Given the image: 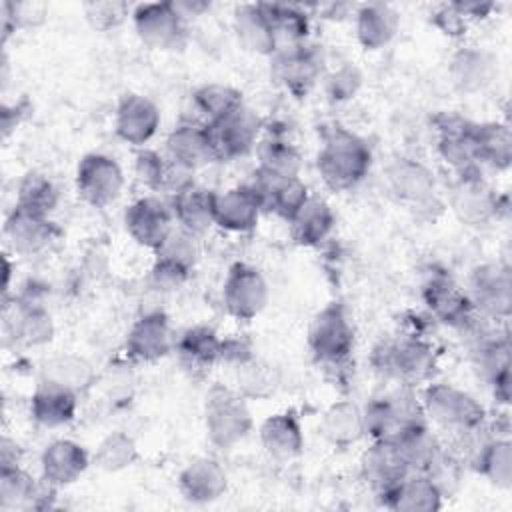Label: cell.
I'll list each match as a JSON object with an SVG mask.
<instances>
[{
    "instance_id": "f907efd6",
    "label": "cell",
    "mask_w": 512,
    "mask_h": 512,
    "mask_svg": "<svg viewBox=\"0 0 512 512\" xmlns=\"http://www.w3.org/2000/svg\"><path fill=\"white\" fill-rule=\"evenodd\" d=\"M154 254L160 260H166V262H172V264L192 270L198 260L196 236L174 226V230L168 234V238L162 242V246L158 250H154Z\"/></svg>"
},
{
    "instance_id": "d6a6232c",
    "label": "cell",
    "mask_w": 512,
    "mask_h": 512,
    "mask_svg": "<svg viewBox=\"0 0 512 512\" xmlns=\"http://www.w3.org/2000/svg\"><path fill=\"white\" fill-rule=\"evenodd\" d=\"M260 444L274 460H292L304 448V434L298 416L292 410L268 416L258 430Z\"/></svg>"
},
{
    "instance_id": "5b68a950",
    "label": "cell",
    "mask_w": 512,
    "mask_h": 512,
    "mask_svg": "<svg viewBox=\"0 0 512 512\" xmlns=\"http://www.w3.org/2000/svg\"><path fill=\"white\" fill-rule=\"evenodd\" d=\"M428 420L450 432L486 424L484 406L466 390L448 382H428L420 396Z\"/></svg>"
},
{
    "instance_id": "603a6c76",
    "label": "cell",
    "mask_w": 512,
    "mask_h": 512,
    "mask_svg": "<svg viewBox=\"0 0 512 512\" xmlns=\"http://www.w3.org/2000/svg\"><path fill=\"white\" fill-rule=\"evenodd\" d=\"M252 190L258 194L262 210L274 212L282 220H290L302 204L310 198L308 186L300 176L292 178H278L272 174H266L262 170H254L252 182H248Z\"/></svg>"
},
{
    "instance_id": "f546056e",
    "label": "cell",
    "mask_w": 512,
    "mask_h": 512,
    "mask_svg": "<svg viewBox=\"0 0 512 512\" xmlns=\"http://www.w3.org/2000/svg\"><path fill=\"white\" fill-rule=\"evenodd\" d=\"M212 200H214V190H208L196 182H190L188 186L172 194L168 204L172 208L176 226L196 238L208 232V228L214 226Z\"/></svg>"
},
{
    "instance_id": "f5cc1de1",
    "label": "cell",
    "mask_w": 512,
    "mask_h": 512,
    "mask_svg": "<svg viewBox=\"0 0 512 512\" xmlns=\"http://www.w3.org/2000/svg\"><path fill=\"white\" fill-rule=\"evenodd\" d=\"M126 2H86L84 14L92 28L96 30H110L116 28L128 16Z\"/></svg>"
},
{
    "instance_id": "8fae6325",
    "label": "cell",
    "mask_w": 512,
    "mask_h": 512,
    "mask_svg": "<svg viewBox=\"0 0 512 512\" xmlns=\"http://www.w3.org/2000/svg\"><path fill=\"white\" fill-rule=\"evenodd\" d=\"M76 192L92 208L114 204L124 188V172L120 164L102 152L84 154L76 166Z\"/></svg>"
},
{
    "instance_id": "52a82bcc",
    "label": "cell",
    "mask_w": 512,
    "mask_h": 512,
    "mask_svg": "<svg viewBox=\"0 0 512 512\" xmlns=\"http://www.w3.org/2000/svg\"><path fill=\"white\" fill-rule=\"evenodd\" d=\"M432 124L438 134V156L448 168L454 170L456 178H482V164L478 160L474 140L476 122H470L458 114L438 112L432 118Z\"/></svg>"
},
{
    "instance_id": "9c48e42d",
    "label": "cell",
    "mask_w": 512,
    "mask_h": 512,
    "mask_svg": "<svg viewBox=\"0 0 512 512\" xmlns=\"http://www.w3.org/2000/svg\"><path fill=\"white\" fill-rule=\"evenodd\" d=\"M138 38L154 50H182L188 40V20L174 2H144L132 10Z\"/></svg>"
},
{
    "instance_id": "44dd1931",
    "label": "cell",
    "mask_w": 512,
    "mask_h": 512,
    "mask_svg": "<svg viewBox=\"0 0 512 512\" xmlns=\"http://www.w3.org/2000/svg\"><path fill=\"white\" fill-rule=\"evenodd\" d=\"M4 332L18 344L42 346L52 340L54 322L42 302L14 296L12 304H4Z\"/></svg>"
},
{
    "instance_id": "7dc6e473",
    "label": "cell",
    "mask_w": 512,
    "mask_h": 512,
    "mask_svg": "<svg viewBox=\"0 0 512 512\" xmlns=\"http://www.w3.org/2000/svg\"><path fill=\"white\" fill-rule=\"evenodd\" d=\"M396 446H398L408 470L422 472V474H426L430 470V466L436 462V458L444 450V446L438 442V438L430 432V426L410 432L400 442H396Z\"/></svg>"
},
{
    "instance_id": "6da1fadb",
    "label": "cell",
    "mask_w": 512,
    "mask_h": 512,
    "mask_svg": "<svg viewBox=\"0 0 512 512\" xmlns=\"http://www.w3.org/2000/svg\"><path fill=\"white\" fill-rule=\"evenodd\" d=\"M372 150L368 142L344 126H330L322 132V146L316 168L322 182L334 192L358 186L370 172Z\"/></svg>"
},
{
    "instance_id": "91938a15",
    "label": "cell",
    "mask_w": 512,
    "mask_h": 512,
    "mask_svg": "<svg viewBox=\"0 0 512 512\" xmlns=\"http://www.w3.org/2000/svg\"><path fill=\"white\" fill-rule=\"evenodd\" d=\"M16 466H20V446L4 436L0 442V470Z\"/></svg>"
},
{
    "instance_id": "94428289",
    "label": "cell",
    "mask_w": 512,
    "mask_h": 512,
    "mask_svg": "<svg viewBox=\"0 0 512 512\" xmlns=\"http://www.w3.org/2000/svg\"><path fill=\"white\" fill-rule=\"evenodd\" d=\"M488 386L492 388L496 402H500L504 406L510 402V370H504L502 374H498Z\"/></svg>"
},
{
    "instance_id": "d4e9b609",
    "label": "cell",
    "mask_w": 512,
    "mask_h": 512,
    "mask_svg": "<svg viewBox=\"0 0 512 512\" xmlns=\"http://www.w3.org/2000/svg\"><path fill=\"white\" fill-rule=\"evenodd\" d=\"M228 474L224 466L210 456L190 460L178 474V490L192 504H208L224 496Z\"/></svg>"
},
{
    "instance_id": "ffe728a7",
    "label": "cell",
    "mask_w": 512,
    "mask_h": 512,
    "mask_svg": "<svg viewBox=\"0 0 512 512\" xmlns=\"http://www.w3.org/2000/svg\"><path fill=\"white\" fill-rule=\"evenodd\" d=\"M262 212L264 210H262L260 198L250 184H240V186L214 192V200H212L214 226L222 230L250 232L256 228Z\"/></svg>"
},
{
    "instance_id": "e0dca14e",
    "label": "cell",
    "mask_w": 512,
    "mask_h": 512,
    "mask_svg": "<svg viewBox=\"0 0 512 512\" xmlns=\"http://www.w3.org/2000/svg\"><path fill=\"white\" fill-rule=\"evenodd\" d=\"M162 122L158 106L144 94L128 92L120 98L114 112L116 136L130 144L144 148L158 132Z\"/></svg>"
},
{
    "instance_id": "ba28073f",
    "label": "cell",
    "mask_w": 512,
    "mask_h": 512,
    "mask_svg": "<svg viewBox=\"0 0 512 512\" xmlns=\"http://www.w3.org/2000/svg\"><path fill=\"white\" fill-rule=\"evenodd\" d=\"M308 348L312 356L326 364L346 362L354 350V328L340 302L326 304L310 322Z\"/></svg>"
},
{
    "instance_id": "7c38bea8",
    "label": "cell",
    "mask_w": 512,
    "mask_h": 512,
    "mask_svg": "<svg viewBox=\"0 0 512 512\" xmlns=\"http://www.w3.org/2000/svg\"><path fill=\"white\" fill-rule=\"evenodd\" d=\"M270 290L264 274L246 262L230 266L222 284V304L226 312L242 322L256 318L268 304Z\"/></svg>"
},
{
    "instance_id": "1f68e13d",
    "label": "cell",
    "mask_w": 512,
    "mask_h": 512,
    "mask_svg": "<svg viewBox=\"0 0 512 512\" xmlns=\"http://www.w3.org/2000/svg\"><path fill=\"white\" fill-rule=\"evenodd\" d=\"M408 472L398 446L390 442H372L360 458V474L376 496L394 486Z\"/></svg>"
},
{
    "instance_id": "ab89813d",
    "label": "cell",
    "mask_w": 512,
    "mask_h": 512,
    "mask_svg": "<svg viewBox=\"0 0 512 512\" xmlns=\"http://www.w3.org/2000/svg\"><path fill=\"white\" fill-rule=\"evenodd\" d=\"M476 152L482 166L508 170L512 164V132L506 122H476L474 128Z\"/></svg>"
},
{
    "instance_id": "f35d334b",
    "label": "cell",
    "mask_w": 512,
    "mask_h": 512,
    "mask_svg": "<svg viewBox=\"0 0 512 512\" xmlns=\"http://www.w3.org/2000/svg\"><path fill=\"white\" fill-rule=\"evenodd\" d=\"M320 430L324 438L336 448L356 444L364 436L362 408L350 400H338L330 404L322 416Z\"/></svg>"
},
{
    "instance_id": "74e56055",
    "label": "cell",
    "mask_w": 512,
    "mask_h": 512,
    "mask_svg": "<svg viewBox=\"0 0 512 512\" xmlns=\"http://www.w3.org/2000/svg\"><path fill=\"white\" fill-rule=\"evenodd\" d=\"M336 216L332 206L318 196H312L302 204V208L288 220L290 236L298 246H318L334 230Z\"/></svg>"
},
{
    "instance_id": "6f0895ef",
    "label": "cell",
    "mask_w": 512,
    "mask_h": 512,
    "mask_svg": "<svg viewBox=\"0 0 512 512\" xmlns=\"http://www.w3.org/2000/svg\"><path fill=\"white\" fill-rule=\"evenodd\" d=\"M254 356V348L250 344V340L246 338H222V350H220V362L230 364L234 368H242L248 362H252Z\"/></svg>"
},
{
    "instance_id": "b9f144b4",
    "label": "cell",
    "mask_w": 512,
    "mask_h": 512,
    "mask_svg": "<svg viewBox=\"0 0 512 512\" xmlns=\"http://www.w3.org/2000/svg\"><path fill=\"white\" fill-rule=\"evenodd\" d=\"M262 6L274 30L276 50L308 40L310 14L306 12L304 6L280 4V2H262Z\"/></svg>"
},
{
    "instance_id": "d590c367",
    "label": "cell",
    "mask_w": 512,
    "mask_h": 512,
    "mask_svg": "<svg viewBox=\"0 0 512 512\" xmlns=\"http://www.w3.org/2000/svg\"><path fill=\"white\" fill-rule=\"evenodd\" d=\"M174 350L182 366L194 374H202L220 362L222 338L214 328L206 324H196L186 328L174 342Z\"/></svg>"
},
{
    "instance_id": "e575fe53",
    "label": "cell",
    "mask_w": 512,
    "mask_h": 512,
    "mask_svg": "<svg viewBox=\"0 0 512 512\" xmlns=\"http://www.w3.org/2000/svg\"><path fill=\"white\" fill-rule=\"evenodd\" d=\"M448 74L454 88L464 94H474L484 90L492 82L496 74V60L490 52L482 48L466 46L454 52V56L450 58Z\"/></svg>"
},
{
    "instance_id": "3957f363",
    "label": "cell",
    "mask_w": 512,
    "mask_h": 512,
    "mask_svg": "<svg viewBox=\"0 0 512 512\" xmlns=\"http://www.w3.org/2000/svg\"><path fill=\"white\" fill-rule=\"evenodd\" d=\"M370 364L376 374L402 386L428 384L436 372V352L420 336H396L372 348Z\"/></svg>"
},
{
    "instance_id": "8992f818",
    "label": "cell",
    "mask_w": 512,
    "mask_h": 512,
    "mask_svg": "<svg viewBox=\"0 0 512 512\" xmlns=\"http://www.w3.org/2000/svg\"><path fill=\"white\" fill-rule=\"evenodd\" d=\"M324 64L322 46L306 40L278 48L270 56V74L294 98H306L324 76Z\"/></svg>"
},
{
    "instance_id": "f1b7e54d",
    "label": "cell",
    "mask_w": 512,
    "mask_h": 512,
    "mask_svg": "<svg viewBox=\"0 0 512 512\" xmlns=\"http://www.w3.org/2000/svg\"><path fill=\"white\" fill-rule=\"evenodd\" d=\"M78 392L50 380H40L30 398V416L44 428H60L76 418Z\"/></svg>"
},
{
    "instance_id": "11a10c76",
    "label": "cell",
    "mask_w": 512,
    "mask_h": 512,
    "mask_svg": "<svg viewBox=\"0 0 512 512\" xmlns=\"http://www.w3.org/2000/svg\"><path fill=\"white\" fill-rule=\"evenodd\" d=\"M190 272L192 270L182 268L178 264L154 258V264H152V270H150V278H152V284L156 288H160V290H174V288L182 286L188 280Z\"/></svg>"
},
{
    "instance_id": "2e32d148",
    "label": "cell",
    "mask_w": 512,
    "mask_h": 512,
    "mask_svg": "<svg viewBox=\"0 0 512 512\" xmlns=\"http://www.w3.org/2000/svg\"><path fill=\"white\" fill-rule=\"evenodd\" d=\"M174 342L176 340L172 338L168 316L160 310H152L140 314L132 322L126 334L124 350L130 360L150 364L168 356L174 348Z\"/></svg>"
},
{
    "instance_id": "9f6ffc18",
    "label": "cell",
    "mask_w": 512,
    "mask_h": 512,
    "mask_svg": "<svg viewBox=\"0 0 512 512\" xmlns=\"http://www.w3.org/2000/svg\"><path fill=\"white\" fill-rule=\"evenodd\" d=\"M430 22L446 36L450 38H460L466 34V28H468V22L466 18L460 16V12L450 4H442V6H436L430 14Z\"/></svg>"
},
{
    "instance_id": "db71d44e",
    "label": "cell",
    "mask_w": 512,
    "mask_h": 512,
    "mask_svg": "<svg viewBox=\"0 0 512 512\" xmlns=\"http://www.w3.org/2000/svg\"><path fill=\"white\" fill-rule=\"evenodd\" d=\"M240 370V388L238 392L246 398V396H266L274 390V380L272 374L268 372V366H260L256 362V358L252 362H248L246 366L238 368Z\"/></svg>"
},
{
    "instance_id": "8d00e7d4",
    "label": "cell",
    "mask_w": 512,
    "mask_h": 512,
    "mask_svg": "<svg viewBox=\"0 0 512 512\" xmlns=\"http://www.w3.org/2000/svg\"><path fill=\"white\" fill-rule=\"evenodd\" d=\"M400 26V16L390 4L372 2L356 10V40L366 50H380L392 42Z\"/></svg>"
},
{
    "instance_id": "f6af8a7d",
    "label": "cell",
    "mask_w": 512,
    "mask_h": 512,
    "mask_svg": "<svg viewBox=\"0 0 512 512\" xmlns=\"http://www.w3.org/2000/svg\"><path fill=\"white\" fill-rule=\"evenodd\" d=\"M42 380L56 382L74 392H84L94 382L90 362L78 354H56L42 364Z\"/></svg>"
},
{
    "instance_id": "cb8c5ba5",
    "label": "cell",
    "mask_w": 512,
    "mask_h": 512,
    "mask_svg": "<svg viewBox=\"0 0 512 512\" xmlns=\"http://www.w3.org/2000/svg\"><path fill=\"white\" fill-rule=\"evenodd\" d=\"M58 236V228L50 216L32 214L14 206L4 222V238L8 248L20 256L44 252Z\"/></svg>"
},
{
    "instance_id": "4316f807",
    "label": "cell",
    "mask_w": 512,
    "mask_h": 512,
    "mask_svg": "<svg viewBox=\"0 0 512 512\" xmlns=\"http://www.w3.org/2000/svg\"><path fill=\"white\" fill-rule=\"evenodd\" d=\"M192 174L194 172L176 164L164 152L150 148H140L136 152L134 176L144 188L152 192H166L172 196L190 182H194Z\"/></svg>"
},
{
    "instance_id": "680465c9",
    "label": "cell",
    "mask_w": 512,
    "mask_h": 512,
    "mask_svg": "<svg viewBox=\"0 0 512 512\" xmlns=\"http://www.w3.org/2000/svg\"><path fill=\"white\" fill-rule=\"evenodd\" d=\"M452 6L460 12L462 18H466V22L470 20H484L492 14V10L496 8L492 2H478V0H468V2H452Z\"/></svg>"
},
{
    "instance_id": "ee69618b",
    "label": "cell",
    "mask_w": 512,
    "mask_h": 512,
    "mask_svg": "<svg viewBox=\"0 0 512 512\" xmlns=\"http://www.w3.org/2000/svg\"><path fill=\"white\" fill-rule=\"evenodd\" d=\"M472 470L484 476L496 488L512 486V442L508 436L494 434L478 454Z\"/></svg>"
},
{
    "instance_id": "bcb514c9",
    "label": "cell",
    "mask_w": 512,
    "mask_h": 512,
    "mask_svg": "<svg viewBox=\"0 0 512 512\" xmlns=\"http://www.w3.org/2000/svg\"><path fill=\"white\" fill-rule=\"evenodd\" d=\"M60 194L56 184L42 172H28L16 188V208L50 216L58 206Z\"/></svg>"
},
{
    "instance_id": "30bf717a",
    "label": "cell",
    "mask_w": 512,
    "mask_h": 512,
    "mask_svg": "<svg viewBox=\"0 0 512 512\" xmlns=\"http://www.w3.org/2000/svg\"><path fill=\"white\" fill-rule=\"evenodd\" d=\"M468 298L476 314L500 322L508 320L512 310V274L502 262H486L472 270Z\"/></svg>"
},
{
    "instance_id": "5bb4252c",
    "label": "cell",
    "mask_w": 512,
    "mask_h": 512,
    "mask_svg": "<svg viewBox=\"0 0 512 512\" xmlns=\"http://www.w3.org/2000/svg\"><path fill=\"white\" fill-rule=\"evenodd\" d=\"M124 224L130 238L148 250H158L176 226L170 204L152 194L134 200L126 208Z\"/></svg>"
},
{
    "instance_id": "277c9868",
    "label": "cell",
    "mask_w": 512,
    "mask_h": 512,
    "mask_svg": "<svg viewBox=\"0 0 512 512\" xmlns=\"http://www.w3.org/2000/svg\"><path fill=\"white\" fill-rule=\"evenodd\" d=\"M252 412L246 398L228 386L214 384L204 400V428L208 440L222 450L242 442L252 430Z\"/></svg>"
},
{
    "instance_id": "816d5d0a",
    "label": "cell",
    "mask_w": 512,
    "mask_h": 512,
    "mask_svg": "<svg viewBox=\"0 0 512 512\" xmlns=\"http://www.w3.org/2000/svg\"><path fill=\"white\" fill-rule=\"evenodd\" d=\"M360 86H362V72L350 62H344L334 72L324 76L326 94L334 102H344L354 98Z\"/></svg>"
},
{
    "instance_id": "d6986e66",
    "label": "cell",
    "mask_w": 512,
    "mask_h": 512,
    "mask_svg": "<svg viewBox=\"0 0 512 512\" xmlns=\"http://www.w3.org/2000/svg\"><path fill=\"white\" fill-rule=\"evenodd\" d=\"M422 298L430 314L446 326L462 330L476 316V310L468 298V292L462 290L446 274L430 276L422 288Z\"/></svg>"
},
{
    "instance_id": "60d3db41",
    "label": "cell",
    "mask_w": 512,
    "mask_h": 512,
    "mask_svg": "<svg viewBox=\"0 0 512 512\" xmlns=\"http://www.w3.org/2000/svg\"><path fill=\"white\" fill-rule=\"evenodd\" d=\"M300 168L302 154L284 134H268L258 142V170L278 178H292L300 176Z\"/></svg>"
},
{
    "instance_id": "484cf974",
    "label": "cell",
    "mask_w": 512,
    "mask_h": 512,
    "mask_svg": "<svg viewBox=\"0 0 512 512\" xmlns=\"http://www.w3.org/2000/svg\"><path fill=\"white\" fill-rule=\"evenodd\" d=\"M378 496L394 512H434L442 506L444 498L434 480L422 472H408Z\"/></svg>"
},
{
    "instance_id": "681fc988",
    "label": "cell",
    "mask_w": 512,
    "mask_h": 512,
    "mask_svg": "<svg viewBox=\"0 0 512 512\" xmlns=\"http://www.w3.org/2000/svg\"><path fill=\"white\" fill-rule=\"evenodd\" d=\"M46 4L42 2H2L0 16H2V40L6 42L8 36L16 30L36 28L46 18Z\"/></svg>"
},
{
    "instance_id": "ac0fdd59",
    "label": "cell",
    "mask_w": 512,
    "mask_h": 512,
    "mask_svg": "<svg viewBox=\"0 0 512 512\" xmlns=\"http://www.w3.org/2000/svg\"><path fill=\"white\" fill-rule=\"evenodd\" d=\"M384 180L390 194L412 208H422L436 196V178L432 170L408 156L394 158L386 166Z\"/></svg>"
},
{
    "instance_id": "9a60e30c",
    "label": "cell",
    "mask_w": 512,
    "mask_h": 512,
    "mask_svg": "<svg viewBox=\"0 0 512 512\" xmlns=\"http://www.w3.org/2000/svg\"><path fill=\"white\" fill-rule=\"evenodd\" d=\"M164 154L190 172L218 162L210 128L196 118H184L168 132Z\"/></svg>"
},
{
    "instance_id": "7bdbcfd3",
    "label": "cell",
    "mask_w": 512,
    "mask_h": 512,
    "mask_svg": "<svg viewBox=\"0 0 512 512\" xmlns=\"http://www.w3.org/2000/svg\"><path fill=\"white\" fill-rule=\"evenodd\" d=\"M240 104H244L242 92L230 84H220V82L202 84L192 94V108L196 112L194 118L208 126L218 122L226 114H230Z\"/></svg>"
},
{
    "instance_id": "7a4b0ae2",
    "label": "cell",
    "mask_w": 512,
    "mask_h": 512,
    "mask_svg": "<svg viewBox=\"0 0 512 512\" xmlns=\"http://www.w3.org/2000/svg\"><path fill=\"white\" fill-rule=\"evenodd\" d=\"M364 434L372 442L396 444L410 432L428 426L422 402L412 386L398 384L396 390L376 396L362 408Z\"/></svg>"
},
{
    "instance_id": "c3c4849f",
    "label": "cell",
    "mask_w": 512,
    "mask_h": 512,
    "mask_svg": "<svg viewBox=\"0 0 512 512\" xmlns=\"http://www.w3.org/2000/svg\"><path fill=\"white\" fill-rule=\"evenodd\" d=\"M92 460L104 472H120L138 460V448L132 436L122 430H114L100 440Z\"/></svg>"
},
{
    "instance_id": "83f0119b",
    "label": "cell",
    "mask_w": 512,
    "mask_h": 512,
    "mask_svg": "<svg viewBox=\"0 0 512 512\" xmlns=\"http://www.w3.org/2000/svg\"><path fill=\"white\" fill-rule=\"evenodd\" d=\"M88 464L90 456L86 448L70 438L50 442L40 456L42 478L56 488L74 484L86 472Z\"/></svg>"
},
{
    "instance_id": "6125c7cd",
    "label": "cell",
    "mask_w": 512,
    "mask_h": 512,
    "mask_svg": "<svg viewBox=\"0 0 512 512\" xmlns=\"http://www.w3.org/2000/svg\"><path fill=\"white\" fill-rule=\"evenodd\" d=\"M176 8L180 10V14L188 20L190 16H200L202 12H206L210 8L208 2H174Z\"/></svg>"
},
{
    "instance_id": "836d02e7",
    "label": "cell",
    "mask_w": 512,
    "mask_h": 512,
    "mask_svg": "<svg viewBox=\"0 0 512 512\" xmlns=\"http://www.w3.org/2000/svg\"><path fill=\"white\" fill-rule=\"evenodd\" d=\"M232 28L244 50L262 56L276 52L274 30L262 2L238 4L232 14Z\"/></svg>"
},
{
    "instance_id": "4dcf8cb0",
    "label": "cell",
    "mask_w": 512,
    "mask_h": 512,
    "mask_svg": "<svg viewBox=\"0 0 512 512\" xmlns=\"http://www.w3.org/2000/svg\"><path fill=\"white\" fill-rule=\"evenodd\" d=\"M450 204L454 214L468 226H484L496 218L498 196L484 178H456Z\"/></svg>"
},
{
    "instance_id": "4fadbf2b",
    "label": "cell",
    "mask_w": 512,
    "mask_h": 512,
    "mask_svg": "<svg viewBox=\"0 0 512 512\" xmlns=\"http://www.w3.org/2000/svg\"><path fill=\"white\" fill-rule=\"evenodd\" d=\"M208 128L218 162H228L246 156L254 146H258L264 122L256 110L240 104Z\"/></svg>"
},
{
    "instance_id": "7402d4cb",
    "label": "cell",
    "mask_w": 512,
    "mask_h": 512,
    "mask_svg": "<svg viewBox=\"0 0 512 512\" xmlns=\"http://www.w3.org/2000/svg\"><path fill=\"white\" fill-rule=\"evenodd\" d=\"M56 486L48 484L44 478L36 480L20 466L0 470V510H46L50 500L56 496Z\"/></svg>"
}]
</instances>
